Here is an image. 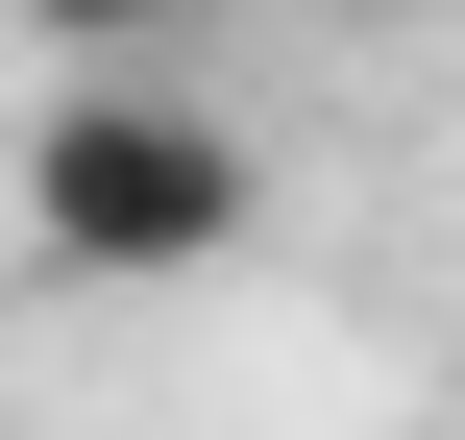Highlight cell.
<instances>
[{
  "instance_id": "2",
  "label": "cell",
  "mask_w": 465,
  "mask_h": 440,
  "mask_svg": "<svg viewBox=\"0 0 465 440\" xmlns=\"http://www.w3.org/2000/svg\"><path fill=\"white\" fill-rule=\"evenodd\" d=\"M49 24H147V0H49Z\"/></svg>"
},
{
  "instance_id": "1",
  "label": "cell",
  "mask_w": 465,
  "mask_h": 440,
  "mask_svg": "<svg viewBox=\"0 0 465 440\" xmlns=\"http://www.w3.org/2000/svg\"><path fill=\"white\" fill-rule=\"evenodd\" d=\"M245 122L221 98H172V73H74L49 122H25V245L49 269H98V294H172V269H221L245 245Z\"/></svg>"
}]
</instances>
